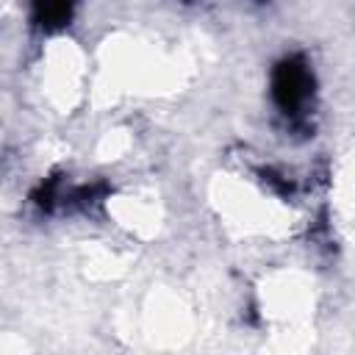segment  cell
Masks as SVG:
<instances>
[{
	"instance_id": "6da1fadb",
	"label": "cell",
	"mask_w": 355,
	"mask_h": 355,
	"mask_svg": "<svg viewBox=\"0 0 355 355\" xmlns=\"http://www.w3.org/2000/svg\"><path fill=\"white\" fill-rule=\"evenodd\" d=\"M275 97L286 114H300V108L311 100V75L302 64L286 61L275 75Z\"/></svg>"
}]
</instances>
